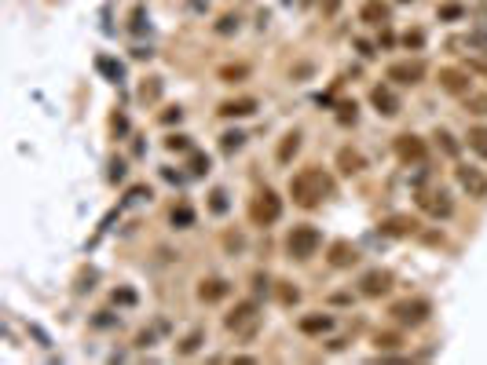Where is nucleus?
Masks as SVG:
<instances>
[{
    "instance_id": "obj_6",
    "label": "nucleus",
    "mask_w": 487,
    "mask_h": 365,
    "mask_svg": "<svg viewBox=\"0 0 487 365\" xmlns=\"http://www.w3.org/2000/svg\"><path fill=\"white\" fill-rule=\"evenodd\" d=\"M388 81L403 84V88H414V84L425 81V62H421V59H414V62H392V66H388Z\"/></svg>"
},
{
    "instance_id": "obj_12",
    "label": "nucleus",
    "mask_w": 487,
    "mask_h": 365,
    "mask_svg": "<svg viewBox=\"0 0 487 365\" xmlns=\"http://www.w3.org/2000/svg\"><path fill=\"white\" fill-rule=\"evenodd\" d=\"M396 154L403 157V161H425V143H421L418 135H399L396 139Z\"/></svg>"
},
{
    "instance_id": "obj_24",
    "label": "nucleus",
    "mask_w": 487,
    "mask_h": 365,
    "mask_svg": "<svg viewBox=\"0 0 487 365\" xmlns=\"http://www.w3.org/2000/svg\"><path fill=\"white\" fill-rule=\"evenodd\" d=\"M198 343H202V332H190V336L179 343V354H195L198 351Z\"/></svg>"
},
{
    "instance_id": "obj_17",
    "label": "nucleus",
    "mask_w": 487,
    "mask_h": 365,
    "mask_svg": "<svg viewBox=\"0 0 487 365\" xmlns=\"http://www.w3.org/2000/svg\"><path fill=\"white\" fill-rule=\"evenodd\" d=\"M465 139H469V150H473V154L487 161V124H473Z\"/></svg>"
},
{
    "instance_id": "obj_25",
    "label": "nucleus",
    "mask_w": 487,
    "mask_h": 365,
    "mask_svg": "<svg viewBox=\"0 0 487 365\" xmlns=\"http://www.w3.org/2000/svg\"><path fill=\"white\" fill-rule=\"evenodd\" d=\"M242 139H246V135H242V132H227L224 139H220V146H224V150H227V154H231V150H238V146H242Z\"/></svg>"
},
{
    "instance_id": "obj_32",
    "label": "nucleus",
    "mask_w": 487,
    "mask_h": 365,
    "mask_svg": "<svg viewBox=\"0 0 487 365\" xmlns=\"http://www.w3.org/2000/svg\"><path fill=\"white\" fill-rule=\"evenodd\" d=\"M440 18H462V8L451 4V8H440Z\"/></svg>"
},
{
    "instance_id": "obj_16",
    "label": "nucleus",
    "mask_w": 487,
    "mask_h": 365,
    "mask_svg": "<svg viewBox=\"0 0 487 365\" xmlns=\"http://www.w3.org/2000/svg\"><path fill=\"white\" fill-rule=\"evenodd\" d=\"M220 113L224 117H249V113H257V99H227V103H220Z\"/></svg>"
},
{
    "instance_id": "obj_3",
    "label": "nucleus",
    "mask_w": 487,
    "mask_h": 365,
    "mask_svg": "<svg viewBox=\"0 0 487 365\" xmlns=\"http://www.w3.org/2000/svg\"><path fill=\"white\" fill-rule=\"evenodd\" d=\"M224 325L235 332V336H253V332H257V325H260V307L253 303V299H246V303H238V307L224 318Z\"/></svg>"
},
{
    "instance_id": "obj_19",
    "label": "nucleus",
    "mask_w": 487,
    "mask_h": 365,
    "mask_svg": "<svg viewBox=\"0 0 487 365\" xmlns=\"http://www.w3.org/2000/svg\"><path fill=\"white\" fill-rule=\"evenodd\" d=\"M337 165H341L345 176H359V172H363V157H359L355 150H341V154H337Z\"/></svg>"
},
{
    "instance_id": "obj_35",
    "label": "nucleus",
    "mask_w": 487,
    "mask_h": 365,
    "mask_svg": "<svg viewBox=\"0 0 487 365\" xmlns=\"http://www.w3.org/2000/svg\"><path fill=\"white\" fill-rule=\"evenodd\" d=\"M403 40H407V48H410V44H414V48H418V44H421V40H425V37H421V33H418V29H414V33H407Z\"/></svg>"
},
{
    "instance_id": "obj_28",
    "label": "nucleus",
    "mask_w": 487,
    "mask_h": 365,
    "mask_svg": "<svg viewBox=\"0 0 487 365\" xmlns=\"http://www.w3.org/2000/svg\"><path fill=\"white\" fill-rule=\"evenodd\" d=\"M190 219H195V212H190L187 205H184V208H176V212H173V223H179V227H187V223H190Z\"/></svg>"
},
{
    "instance_id": "obj_26",
    "label": "nucleus",
    "mask_w": 487,
    "mask_h": 365,
    "mask_svg": "<svg viewBox=\"0 0 487 365\" xmlns=\"http://www.w3.org/2000/svg\"><path fill=\"white\" fill-rule=\"evenodd\" d=\"M465 44L476 48L480 55H487V33H469V37H465Z\"/></svg>"
},
{
    "instance_id": "obj_21",
    "label": "nucleus",
    "mask_w": 487,
    "mask_h": 365,
    "mask_svg": "<svg viewBox=\"0 0 487 365\" xmlns=\"http://www.w3.org/2000/svg\"><path fill=\"white\" fill-rule=\"evenodd\" d=\"M198 296H202L205 303H213V299H224L227 296V285L220 282V278H209V282H202V288H198Z\"/></svg>"
},
{
    "instance_id": "obj_14",
    "label": "nucleus",
    "mask_w": 487,
    "mask_h": 365,
    "mask_svg": "<svg viewBox=\"0 0 487 365\" xmlns=\"http://www.w3.org/2000/svg\"><path fill=\"white\" fill-rule=\"evenodd\" d=\"M381 230L392 234V238H410V234L418 230V223L410 219V216H388L385 223H381Z\"/></svg>"
},
{
    "instance_id": "obj_8",
    "label": "nucleus",
    "mask_w": 487,
    "mask_h": 365,
    "mask_svg": "<svg viewBox=\"0 0 487 365\" xmlns=\"http://www.w3.org/2000/svg\"><path fill=\"white\" fill-rule=\"evenodd\" d=\"M454 176H458V187L469 198H487V176L480 168H454Z\"/></svg>"
},
{
    "instance_id": "obj_2",
    "label": "nucleus",
    "mask_w": 487,
    "mask_h": 365,
    "mask_svg": "<svg viewBox=\"0 0 487 365\" xmlns=\"http://www.w3.org/2000/svg\"><path fill=\"white\" fill-rule=\"evenodd\" d=\"M319 245H323V238L315 227H293L290 238H286V252H290L293 260H312V256L319 252Z\"/></svg>"
},
{
    "instance_id": "obj_34",
    "label": "nucleus",
    "mask_w": 487,
    "mask_h": 365,
    "mask_svg": "<svg viewBox=\"0 0 487 365\" xmlns=\"http://www.w3.org/2000/svg\"><path fill=\"white\" fill-rule=\"evenodd\" d=\"M337 8H341V0H323V12L326 15H337Z\"/></svg>"
},
{
    "instance_id": "obj_4",
    "label": "nucleus",
    "mask_w": 487,
    "mask_h": 365,
    "mask_svg": "<svg viewBox=\"0 0 487 365\" xmlns=\"http://www.w3.org/2000/svg\"><path fill=\"white\" fill-rule=\"evenodd\" d=\"M399 325H425L429 314H432V307H429V299H399V303H392V310H388Z\"/></svg>"
},
{
    "instance_id": "obj_11",
    "label": "nucleus",
    "mask_w": 487,
    "mask_h": 365,
    "mask_svg": "<svg viewBox=\"0 0 487 365\" xmlns=\"http://www.w3.org/2000/svg\"><path fill=\"white\" fill-rule=\"evenodd\" d=\"M370 103L377 106V113H385V117H396L399 113V99H396V92L392 88H385V84H377L374 92H370Z\"/></svg>"
},
{
    "instance_id": "obj_10",
    "label": "nucleus",
    "mask_w": 487,
    "mask_h": 365,
    "mask_svg": "<svg viewBox=\"0 0 487 365\" xmlns=\"http://www.w3.org/2000/svg\"><path fill=\"white\" fill-rule=\"evenodd\" d=\"M440 84H443V92H451V95H469L473 92V81H469V73L465 70H454V66H447V70H440Z\"/></svg>"
},
{
    "instance_id": "obj_20",
    "label": "nucleus",
    "mask_w": 487,
    "mask_h": 365,
    "mask_svg": "<svg viewBox=\"0 0 487 365\" xmlns=\"http://www.w3.org/2000/svg\"><path fill=\"white\" fill-rule=\"evenodd\" d=\"M297 150H301V132H290L279 143V161H282V165H290V161L297 157Z\"/></svg>"
},
{
    "instance_id": "obj_18",
    "label": "nucleus",
    "mask_w": 487,
    "mask_h": 365,
    "mask_svg": "<svg viewBox=\"0 0 487 365\" xmlns=\"http://www.w3.org/2000/svg\"><path fill=\"white\" fill-rule=\"evenodd\" d=\"M355 260H359V256H355V249H352L348 241H337L334 249H330V263H334V267H352Z\"/></svg>"
},
{
    "instance_id": "obj_31",
    "label": "nucleus",
    "mask_w": 487,
    "mask_h": 365,
    "mask_svg": "<svg viewBox=\"0 0 487 365\" xmlns=\"http://www.w3.org/2000/svg\"><path fill=\"white\" fill-rule=\"evenodd\" d=\"M436 139H440V146L447 150V154H458V146L451 143V135H447V132H436Z\"/></svg>"
},
{
    "instance_id": "obj_13",
    "label": "nucleus",
    "mask_w": 487,
    "mask_h": 365,
    "mask_svg": "<svg viewBox=\"0 0 487 365\" xmlns=\"http://www.w3.org/2000/svg\"><path fill=\"white\" fill-rule=\"evenodd\" d=\"M297 329L304 332V336H319V332H330L334 329V318L330 314H304L297 321Z\"/></svg>"
},
{
    "instance_id": "obj_7",
    "label": "nucleus",
    "mask_w": 487,
    "mask_h": 365,
    "mask_svg": "<svg viewBox=\"0 0 487 365\" xmlns=\"http://www.w3.org/2000/svg\"><path fill=\"white\" fill-rule=\"evenodd\" d=\"M418 205L425 208L432 219H447L454 212V201H451L447 190H425V194H418Z\"/></svg>"
},
{
    "instance_id": "obj_33",
    "label": "nucleus",
    "mask_w": 487,
    "mask_h": 365,
    "mask_svg": "<svg viewBox=\"0 0 487 365\" xmlns=\"http://www.w3.org/2000/svg\"><path fill=\"white\" fill-rule=\"evenodd\" d=\"M168 150H187V139L184 135H173V139H168Z\"/></svg>"
},
{
    "instance_id": "obj_1",
    "label": "nucleus",
    "mask_w": 487,
    "mask_h": 365,
    "mask_svg": "<svg viewBox=\"0 0 487 365\" xmlns=\"http://www.w3.org/2000/svg\"><path fill=\"white\" fill-rule=\"evenodd\" d=\"M330 194H334V179L326 176L323 168H301L297 176L290 179V198H293V205H301V208H319Z\"/></svg>"
},
{
    "instance_id": "obj_23",
    "label": "nucleus",
    "mask_w": 487,
    "mask_h": 365,
    "mask_svg": "<svg viewBox=\"0 0 487 365\" xmlns=\"http://www.w3.org/2000/svg\"><path fill=\"white\" fill-rule=\"evenodd\" d=\"M235 29H238V15H224V18L216 23V33H220V37L235 33Z\"/></svg>"
},
{
    "instance_id": "obj_27",
    "label": "nucleus",
    "mask_w": 487,
    "mask_h": 365,
    "mask_svg": "<svg viewBox=\"0 0 487 365\" xmlns=\"http://www.w3.org/2000/svg\"><path fill=\"white\" fill-rule=\"evenodd\" d=\"M377 347H381V351H392V347H399V336H396V332H381V336H377Z\"/></svg>"
},
{
    "instance_id": "obj_15",
    "label": "nucleus",
    "mask_w": 487,
    "mask_h": 365,
    "mask_svg": "<svg viewBox=\"0 0 487 365\" xmlns=\"http://www.w3.org/2000/svg\"><path fill=\"white\" fill-rule=\"evenodd\" d=\"M359 18L370 26H385L388 23V4H381V0H366L363 12H359Z\"/></svg>"
},
{
    "instance_id": "obj_9",
    "label": "nucleus",
    "mask_w": 487,
    "mask_h": 365,
    "mask_svg": "<svg viewBox=\"0 0 487 365\" xmlns=\"http://www.w3.org/2000/svg\"><path fill=\"white\" fill-rule=\"evenodd\" d=\"M388 288H392V274H388V271H366L363 278H359V293L370 296V299L385 296Z\"/></svg>"
},
{
    "instance_id": "obj_29",
    "label": "nucleus",
    "mask_w": 487,
    "mask_h": 365,
    "mask_svg": "<svg viewBox=\"0 0 487 365\" xmlns=\"http://www.w3.org/2000/svg\"><path fill=\"white\" fill-rule=\"evenodd\" d=\"M246 73H249L246 66H235V70L227 66V70H220V77H224V81H235V77H246Z\"/></svg>"
},
{
    "instance_id": "obj_22",
    "label": "nucleus",
    "mask_w": 487,
    "mask_h": 365,
    "mask_svg": "<svg viewBox=\"0 0 487 365\" xmlns=\"http://www.w3.org/2000/svg\"><path fill=\"white\" fill-rule=\"evenodd\" d=\"M465 110L469 113H487V95H465Z\"/></svg>"
},
{
    "instance_id": "obj_30",
    "label": "nucleus",
    "mask_w": 487,
    "mask_h": 365,
    "mask_svg": "<svg viewBox=\"0 0 487 365\" xmlns=\"http://www.w3.org/2000/svg\"><path fill=\"white\" fill-rule=\"evenodd\" d=\"M227 208V194L224 190H213V212H224Z\"/></svg>"
},
{
    "instance_id": "obj_5",
    "label": "nucleus",
    "mask_w": 487,
    "mask_h": 365,
    "mask_svg": "<svg viewBox=\"0 0 487 365\" xmlns=\"http://www.w3.org/2000/svg\"><path fill=\"white\" fill-rule=\"evenodd\" d=\"M279 216H282V201L275 198L271 190H260V194L253 198V205H249V219L260 223V227H271Z\"/></svg>"
}]
</instances>
